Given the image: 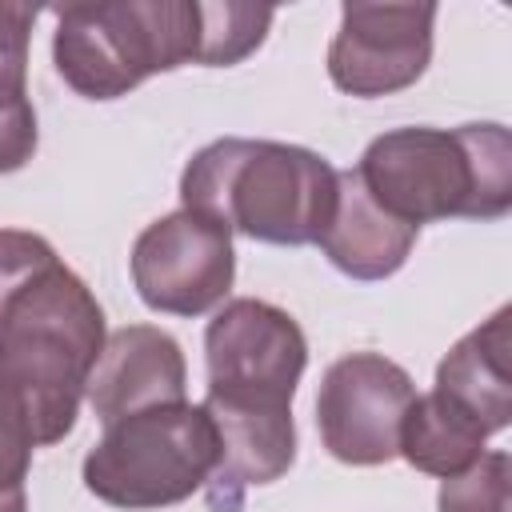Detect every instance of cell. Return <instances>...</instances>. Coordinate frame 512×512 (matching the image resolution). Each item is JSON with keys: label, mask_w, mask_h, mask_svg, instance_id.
I'll return each mask as SVG.
<instances>
[{"label": "cell", "mask_w": 512, "mask_h": 512, "mask_svg": "<svg viewBox=\"0 0 512 512\" xmlns=\"http://www.w3.org/2000/svg\"><path fill=\"white\" fill-rule=\"evenodd\" d=\"M104 312L60 260L0 312V428L28 448L72 432L88 376L104 352Z\"/></svg>", "instance_id": "1"}, {"label": "cell", "mask_w": 512, "mask_h": 512, "mask_svg": "<svg viewBox=\"0 0 512 512\" xmlns=\"http://www.w3.org/2000/svg\"><path fill=\"white\" fill-rule=\"evenodd\" d=\"M188 212L260 244H316L336 208V168L312 148L224 136L200 148L184 176Z\"/></svg>", "instance_id": "2"}, {"label": "cell", "mask_w": 512, "mask_h": 512, "mask_svg": "<svg viewBox=\"0 0 512 512\" xmlns=\"http://www.w3.org/2000/svg\"><path fill=\"white\" fill-rule=\"evenodd\" d=\"M360 184L396 220H496L512 208V136L504 124L392 128L376 136L360 164Z\"/></svg>", "instance_id": "3"}, {"label": "cell", "mask_w": 512, "mask_h": 512, "mask_svg": "<svg viewBox=\"0 0 512 512\" xmlns=\"http://www.w3.org/2000/svg\"><path fill=\"white\" fill-rule=\"evenodd\" d=\"M52 16L56 72L88 100H116L156 72L204 64L200 0L56 4Z\"/></svg>", "instance_id": "4"}, {"label": "cell", "mask_w": 512, "mask_h": 512, "mask_svg": "<svg viewBox=\"0 0 512 512\" xmlns=\"http://www.w3.org/2000/svg\"><path fill=\"white\" fill-rule=\"evenodd\" d=\"M216 468V428L200 404H160L104 424L84 456V488L128 512L168 508L208 484Z\"/></svg>", "instance_id": "5"}, {"label": "cell", "mask_w": 512, "mask_h": 512, "mask_svg": "<svg viewBox=\"0 0 512 512\" xmlns=\"http://www.w3.org/2000/svg\"><path fill=\"white\" fill-rule=\"evenodd\" d=\"M208 392L256 404H292L308 364L300 324L268 300H228L204 332Z\"/></svg>", "instance_id": "6"}, {"label": "cell", "mask_w": 512, "mask_h": 512, "mask_svg": "<svg viewBox=\"0 0 512 512\" xmlns=\"http://www.w3.org/2000/svg\"><path fill=\"white\" fill-rule=\"evenodd\" d=\"M232 276V232L188 208L152 220L132 244V284L152 312L204 316L228 296Z\"/></svg>", "instance_id": "7"}, {"label": "cell", "mask_w": 512, "mask_h": 512, "mask_svg": "<svg viewBox=\"0 0 512 512\" xmlns=\"http://www.w3.org/2000/svg\"><path fill=\"white\" fill-rule=\"evenodd\" d=\"M416 400L412 376L380 352H348L328 364L316 392V428L340 464H388L400 448V424Z\"/></svg>", "instance_id": "8"}, {"label": "cell", "mask_w": 512, "mask_h": 512, "mask_svg": "<svg viewBox=\"0 0 512 512\" xmlns=\"http://www.w3.org/2000/svg\"><path fill=\"white\" fill-rule=\"evenodd\" d=\"M436 4H344L328 76L348 96H388L416 84L432 60Z\"/></svg>", "instance_id": "9"}, {"label": "cell", "mask_w": 512, "mask_h": 512, "mask_svg": "<svg viewBox=\"0 0 512 512\" xmlns=\"http://www.w3.org/2000/svg\"><path fill=\"white\" fill-rule=\"evenodd\" d=\"M216 428V468L204 484L212 512H240L248 488L280 480L296 460L292 404H256L208 392L200 404Z\"/></svg>", "instance_id": "10"}, {"label": "cell", "mask_w": 512, "mask_h": 512, "mask_svg": "<svg viewBox=\"0 0 512 512\" xmlns=\"http://www.w3.org/2000/svg\"><path fill=\"white\" fill-rule=\"evenodd\" d=\"M188 388V368L180 344L152 324H128L116 328L104 340V352L88 376V404L100 416V424H112L120 416L180 404Z\"/></svg>", "instance_id": "11"}, {"label": "cell", "mask_w": 512, "mask_h": 512, "mask_svg": "<svg viewBox=\"0 0 512 512\" xmlns=\"http://www.w3.org/2000/svg\"><path fill=\"white\" fill-rule=\"evenodd\" d=\"M416 232L420 228L388 216L368 196L356 168H348V172H336V208L316 244L332 260V268H340L344 276L384 280V276L400 272V264L408 260Z\"/></svg>", "instance_id": "12"}, {"label": "cell", "mask_w": 512, "mask_h": 512, "mask_svg": "<svg viewBox=\"0 0 512 512\" xmlns=\"http://www.w3.org/2000/svg\"><path fill=\"white\" fill-rule=\"evenodd\" d=\"M508 308H496L480 328L452 344L436 368V392L472 412L484 432H504L512 420V344Z\"/></svg>", "instance_id": "13"}, {"label": "cell", "mask_w": 512, "mask_h": 512, "mask_svg": "<svg viewBox=\"0 0 512 512\" xmlns=\"http://www.w3.org/2000/svg\"><path fill=\"white\" fill-rule=\"evenodd\" d=\"M484 440H488L484 424L432 388L408 404L396 456H404L416 472L448 480L484 456Z\"/></svg>", "instance_id": "14"}, {"label": "cell", "mask_w": 512, "mask_h": 512, "mask_svg": "<svg viewBox=\"0 0 512 512\" xmlns=\"http://www.w3.org/2000/svg\"><path fill=\"white\" fill-rule=\"evenodd\" d=\"M40 8L0 4V172H16L36 152V108L28 100V40Z\"/></svg>", "instance_id": "15"}, {"label": "cell", "mask_w": 512, "mask_h": 512, "mask_svg": "<svg viewBox=\"0 0 512 512\" xmlns=\"http://www.w3.org/2000/svg\"><path fill=\"white\" fill-rule=\"evenodd\" d=\"M440 512H512V456L508 452H484L472 468L460 476H448L440 484Z\"/></svg>", "instance_id": "16"}, {"label": "cell", "mask_w": 512, "mask_h": 512, "mask_svg": "<svg viewBox=\"0 0 512 512\" xmlns=\"http://www.w3.org/2000/svg\"><path fill=\"white\" fill-rule=\"evenodd\" d=\"M60 256L56 248L36 236V232H20V228H0V312L4 304L24 288L32 284L44 268H52Z\"/></svg>", "instance_id": "17"}, {"label": "cell", "mask_w": 512, "mask_h": 512, "mask_svg": "<svg viewBox=\"0 0 512 512\" xmlns=\"http://www.w3.org/2000/svg\"><path fill=\"white\" fill-rule=\"evenodd\" d=\"M28 464H32V448L20 444L16 436H8V432L0 428V492H8V488H24Z\"/></svg>", "instance_id": "18"}, {"label": "cell", "mask_w": 512, "mask_h": 512, "mask_svg": "<svg viewBox=\"0 0 512 512\" xmlns=\"http://www.w3.org/2000/svg\"><path fill=\"white\" fill-rule=\"evenodd\" d=\"M0 512H28L24 488H8V492H0Z\"/></svg>", "instance_id": "19"}]
</instances>
